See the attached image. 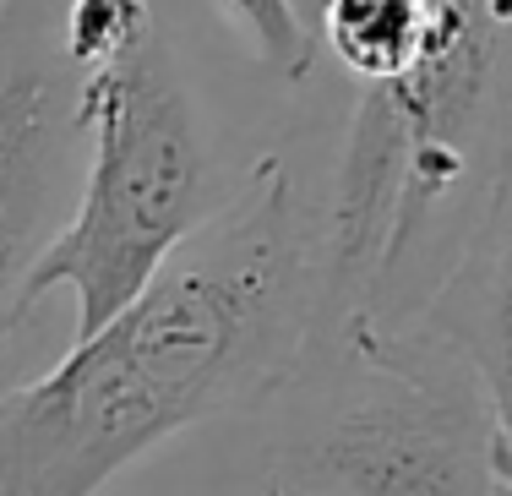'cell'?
Instances as JSON below:
<instances>
[{
    "mask_svg": "<svg viewBox=\"0 0 512 496\" xmlns=\"http://www.w3.org/2000/svg\"><path fill=\"white\" fill-rule=\"evenodd\" d=\"M436 22V0H322L316 44L349 82H393L420 60Z\"/></svg>",
    "mask_w": 512,
    "mask_h": 496,
    "instance_id": "cell-6",
    "label": "cell"
},
{
    "mask_svg": "<svg viewBox=\"0 0 512 496\" xmlns=\"http://www.w3.org/2000/svg\"><path fill=\"white\" fill-rule=\"evenodd\" d=\"M207 17L246 50L251 66L273 71L278 82H306L316 71V28L300 0H202Z\"/></svg>",
    "mask_w": 512,
    "mask_h": 496,
    "instance_id": "cell-7",
    "label": "cell"
},
{
    "mask_svg": "<svg viewBox=\"0 0 512 496\" xmlns=\"http://www.w3.org/2000/svg\"><path fill=\"white\" fill-rule=\"evenodd\" d=\"M404 328H425L431 338H442L480 377L496 420L502 491L512 496V153L496 169V186L485 208L474 213L469 235L458 240L425 306Z\"/></svg>",
    "mask_w": 512,
    "mask_h": 496,
    "instance_id": "cell-5",
    "label": "cell"
},
{
    "mask_svg": "<svg viewBox=\"0 0 512 496\" xmlns=\"http://www.w3.org/2000/svg\"><path fill=\"white\" fill-rule=\"evenodd\" d=\"M262 415V496H507L485 387L425 328L322 338Z\"/></svg>",
    "mask_w": 512,
    "mask_h": 496,
    "instance_id": "cell-3",
    "label": "cell"
},
{
    "mask_svg": "<svg viewBox=\"0 0 512 496\" xmlns=\"http://www.w3.org/2000/svg\"><path fill=\"white\" fill-rule=\"evenodd\" d=\"M82 110L88 164L77 202L28 273V306L60 289L71 295V338L120 317L164 262L235 202L256 164L224 153L169 6L131 44L82 71Z\"/></svg>",
    "mask_w": 512,
    "mask_h": 496,
    "instance_id": "cell-2",
    "label": "cell"
},
{
    "mask_svg": "<svg viewBox=\"0 0 512 496\" xmlns=\"http://www.w3.org/2000/svg\"><path fill=\"white\" fill-rule=\"evenodd\" d=\"M316 322V191L289 153L246 186L99 333L0 393V496H99L169 437L262 409Z\"/></svg>",
    "mask_w": 512,
    "mask_h": 496,
    "instance_id": "cell-1",
    "label": "cell"
},
{
    "mask_svg": "<svg viewBox=\"0 0 512 496\" xmlns=\"http://www.w3.org/2000/svg\"><path fill=\"white\" fill-rule=\"evenodd\" d=\"M66 0H0V344L28 322V273L50 251L88 164L82 66Z\"/></svg>",
    "mask_w": 512,
    "mask_h": 496,
    "instance_id": "cell-4",
    "label": "cell"
}]
</instances>
